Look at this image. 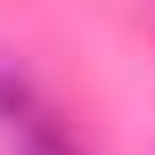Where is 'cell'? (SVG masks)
I'll return each instance as SVG.
<instances>
[{"instance_id":"cell-1","label":"cell","mask_w":155,"mask_h":155,"mask_svg":"<svg viewBox=\"0 0 155 155\" xmlns=\"http://www.w3.org/2000/svg\"><path fill=\"white\" fill-rule=\"evenodd\" d=\"M41 106H49V98L33 90V74H25V65H16L8 49H0V139H8V131H16L25 114H41Z\"/></svg>"},{"instance_id":"cell-2","label":"cell","mask_w":155,"mask_h":155,"mask_svg":"<svg viewBox=\"0 0 155 155\" xmlns=\"http://www.w3.org/2000/svg\"><path fill=\"white\" fill-rule=\"evenodd\" d=\"M8 147H16V155H82V147H74V131H65L49 106H41V114H25V123L8 131Z\"/></svg>"}]
</instances>
